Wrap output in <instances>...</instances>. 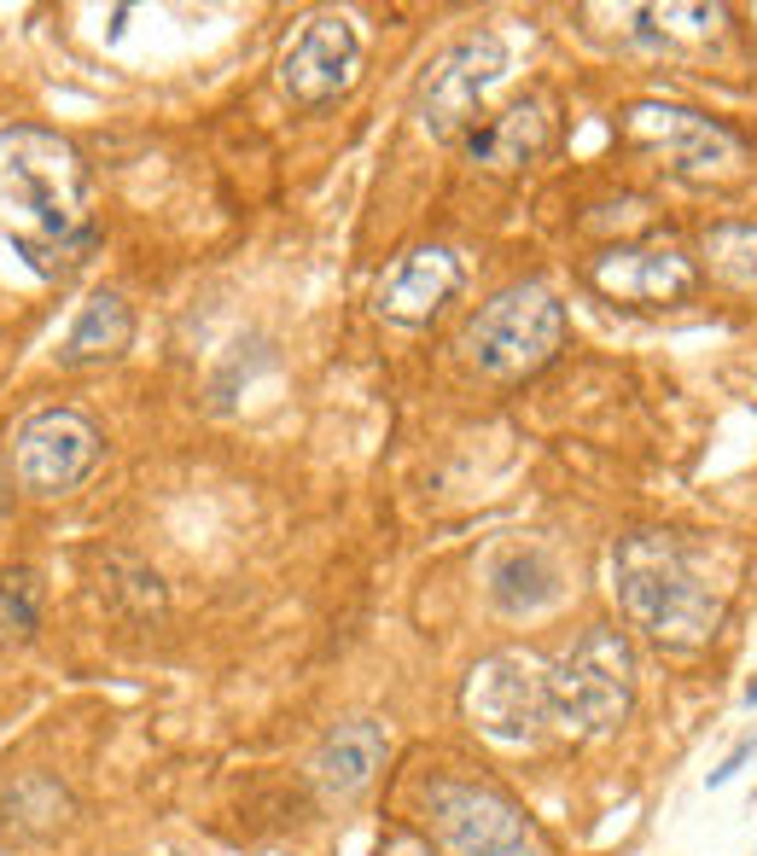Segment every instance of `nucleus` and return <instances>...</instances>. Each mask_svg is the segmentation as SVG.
<instances>
[{
	"instance_id": "nucleus-8",
	"label": "nucleus",
	"mask_w": 757,
	"mask_h": 856,
	"mask_svg": "<svg viewBox=\"0 0 757 856\" xmlns=\"http://www.w3.org/2000/svg\"><path fill=\"white\" fill-rule=\"evenodd\" d=\"M501 76H508V41L496 29H473V36L454 41L419 82V123L431 140H454Z\"/></svg>"
},
{
	"instance_id": "nucleus-5",
	"label": "nucleus",
	"mask_w": 757,
	"mask_h": 856,
	"mask_svg": "<svg viewBox=\"0 0 757 856\" xmlns=\"http://www.w3.org/2000/svg\"><path fill=\"white\" fill-rule=\"evenodd\" d=\"M437 856H548L536 821L490 781L437 775L426 786Z\"/></svg>"
},
{
	"instance_id": "nucleus-6",
	"label": "nucleus",
	"mask_w": 757,
	"mask_h": 856,
	"mask_svg": "<svg viewBox=\"0 0 757 856\" xmlns=\"http://www.w3.org/2000/svg\"><path fill=\"white\" fill-rule=\"evenodd\" d=\"M461 717L496 746H530L536 734L553 723L548 670L536 664L530 652H518V647L490 652V659H478L473 670H466Z\"/></svg>"
},
{
	"instance_id": "nucleus-14",
	"label": "nucleus",
	"mask_w": 757,
	"mask_h": 856,
	"mask_svg": "<svg viewBox=\"0 0 757 856\" xmlns=\"http://www.w3.org/2000/svg\"><path fill=\"white\" fill-rule=\"evenodd\" d=\"M588 280L606 297H624V304H664V297H682L694 285V262L670 245H618L600 250Z\"/></svg>"
},
{
	"instance_id": "nucleus-17",
	"label": "nucleus",
	"mask_w": 757,
	"mask_h": 856,
	"mask_svg": "<svg viewBox=\"0 0 757 856\" xmlns=\"http://www.w3.org/2000/svg\"><path fill=\"white\" fill-rule=\"evenodd\" d=\"M134 339V315L129 304L117 292H94L88 304H82V315L71 321V332H64V344H59V362L64 367H94V362H117L129 350Z\"/></svg>"
},
{
	"instance_id": "nucleus-13",
	"label": "nucleus",
	"mask_w": 757,
	"mask_h": 856,
	"mask_svg": "<svg viewBox=\"0 0 757 856\" xmlns=\"http://www.w3.org/2000/svg\"><path fill=\"white\" fill-rule=\"evenodd\" d=\"M553 140H560V117H553V106L542 94H525L501 117H490L484 129L466 134V158L484 163V170H496V175H518V170H530L536 158H548Z\"/></svg>"
},
{
	"instance_id": "nucleus-20",
	"label": "nucleus",
	"mask_w": 757,
	"mask_h": 856,
	"mask_svg": "<svg viewBox=\"0 0 757 856\" xmlns=\"http://www.w3.org/2000/svg\"><path fill=\"white\" fill-rule=\"evenodd\" d=\"M374 856H437V845H431L426 833H414V828H384Z\"/></svg>"
},
{
	"instance_id": "nucleus-22",
	"label": "nucleus",
	"mask_w": 757,
	"mask_h": 856,
	"mask_svg": "<svg viewBox=\"0 0 757 856\" xmlns=\"http://www.w3.org/2000/svg\"><path fill=\"white\" fill-rule=\"evenodd\" d=\"M746 705H757V676L746 682Z\"/></svg>"
},
{
	"instance_id": "nucleus-10",
	"label": "nucleus",
	"mask_w": 757,
	"mask_h": 856,
	"mask_svg": "<svg viewBox=\"0 0 757 856\" xmlns=\"http://www.w3.org/2000/svg\"><path fill=\"white\" fill-rule=\"evenodd\" d=\"M630 134L642 146H659L670 158V170L687 181H711V175H734L746 163V140L717 123L705 111H682V106H635L630 111Z\"/></svg>"
},
{
	"instance_id": "nucleus-9",
	"label": "nucleus",
	"mask_w": 757,
	"mask_h": 856,
	"mask_svg": "<svg viewBox=\"0 0 757 856\" xmlns=\"http://www.w3.org/2000/svg\"><path fill=\"white\" fill-rule=\"evenodd\" d=\"M362 76V36L344 12H315L280 53V88L297 106H327Z\"/></svg>"
},
{
	"instance_id": "nucleus-15",
	"label": "nucleus",
	"mask_w": 757,
	"mask_h": 856,
	"mask_svg": "<svg viewBox=\"0 0 757 856\" xmlns=\"http://www.w3.org/2000/svg\"><path fill=\"white\" fill-rule=\"evenodd\" d=\"M76 821V793L53 769H24L0 786V833L7 839H59Z\"/></svg>"
},
{
	"instance_id": "nucleus-1",
	"label": "nucleus",
	"mask_w": 757,
	"mask_h": 856,
	"mask_svg": "<svg viewBox=\"0 0 757 856\" xmlns=\"http://www.w3.org/2000/svg\"><path fill=\"white\" fill-rule=\"evenodd\" d=\"M88 163L64 134L0 129V280H64L94 250Z\"/></svg>"
},
{
	"instance_id": "nucleus-3",
	"label": "nucleus",
	"mask_w": 757,
	"mask_h": 856,
	"mask_svg": "<svg viewBox=\"0 0 757 856\" xmlns=\"http://www.w3.org/2000/svg\"><path fill=\"white\" fill-rule=\"evenodd\" d=\"M461 350L473 356L478 374H490L501 384L530 379L565 350V304L542 280H513V285H501L490 304L473 309V321L461 332Z\"/></svg>"
},
{
	"instance_id": "nucleus-7",
	"label": "nucleus",
	"mask_w": 757,
	"mask_h": 856,
	"mask_svg": "<svg viewBox=\"0 0 757 856\" xmlns=\"http://www.w3.org/2000/svg\"><path fill=\"white\" fill-rule=\"evenodd\" d=\"M106 455V438H99V426L88 414L76 408H41L29 414L19 426V438H12V478H19L24 496H71L82 478L99 466Z\"/></svg>"
},
{
	"instance_id": "nucleus-21",
	"label": "nucleus",
	"mask_w": 757,
	"mask_h": 856,
	"mask_svg": "<svg viewBox=\"0 0 757 856\" xmlns=\"http://www.w3.org/2000/svg\"><path fill=\"white\" fill-rule=\"evenodd\" d=\"M752 758H757V734H746V741H740V746L729 751V758H722V763L711 769V775H705V786H729V781H734Z\"/></svg>"
},
{
	"instance_id": "nucleus-18",
	"label": "nucleus",
	"mask_w": 757,
	"mask_h": 856,
	"mask_svg": "<svg viewBox=\"0 0 757 856\" xmlns=\"http://www.w3.org/2000/svg\"><path fill=\"white\" fill-rule=\"evenodd\" d=\"M699 257L711 280L734 292H757V222H711L699 233Z\"/></svg>"
},
{
	"instance_id": "nucleus-19",
	"label": "nucleus",
	"mask_w": 757,
	"mask_h": 856,
	"mask_svg": "<svg viewBox=\"0 0 757 856\" xmlns=\"http://www.w3.org/2000/svg\"><path fill=\"white\" fill-rule=\"evenodd\" d=\"M41 624V577L36 571H0V647L29 641Z\"/></svg>"
},
{
	"instance_id": "nucleus-4",
	"label": "nucleus",
	"mask_w": 757,
	"mask_h": 856,
	"mask_svg": "<svg viewBox=\"0 0 757 856\" xmlns=\"http://www.w3.org/2000/svg\"><path fill=\"white\" fill-rule=\"evenodd\" d=\"M548 705L565 734H612L635 705V647L618 624H588L548 664Z\"/></svg>"
},
{
	"instance_id": "nucleus-16",
	"label": "nucleus",
	"mask_w": 757,
	"mask_h": 856,
	"mask_svg": "<svg viewBox=\"0 0 757 856\" xmlns=\"http://www.w3.org/2000/svg\"><path fill=\"white\" fill-rule=\"evenodd\" d=\"M560 595H565V577L553 565V553H542V548H513L490 565V600L508 617H536Z\"/></svg>"
},
{
	"instance_id": "nucleus-2",
	"label": "nucleus",
	"mask_w": 757,
	"mask_h": 856,
	"mask_svg": "<svg viewBox=\"0 0 757 856\" xmlns=\"http://www.w3.org/2000/svg\"><path fill=\"white\" fill-rule=\"evenodd\" d=\"M612 589L635 629L664 647H705L722 629V589L694 548L664 530H635L612 548Z\"/></svg>"
},
{
	"instance_id": "nucleus-12",
	"label": "nucleus",
	"mask_w": 757,
	"mask_h": 856,
	"mask_svg": "<svg viewBox=\"0 0 757 856\" xmlns=\"http://www.w3.org/2000/svg\"><path fill=\"white\" fill-rule=\"evenodd\" d=\"M461 292V257L443 245H419L408 257H396L379 280V315L396 327H426L431 315Z\"/></svg>"
},
{
	"instance_id": "nucleus-11",
	"label": "nucleus",
	"mask_w": 757,
	"mask_h": 856,
	"mask_svg": "<svg viewBox=\"0 0 757 856\" xmlns=\"http://www.w3.org/2000/svg\"><path fill=\"white\" fill-rule=\"evenodd\" d=\"M384 751H391V734H384L379 717H344L339 729L321 734L309 758V786L321 793V804H356L367 798V786L379 781L384 769Z\"/></svg>"
}]
</instances>
